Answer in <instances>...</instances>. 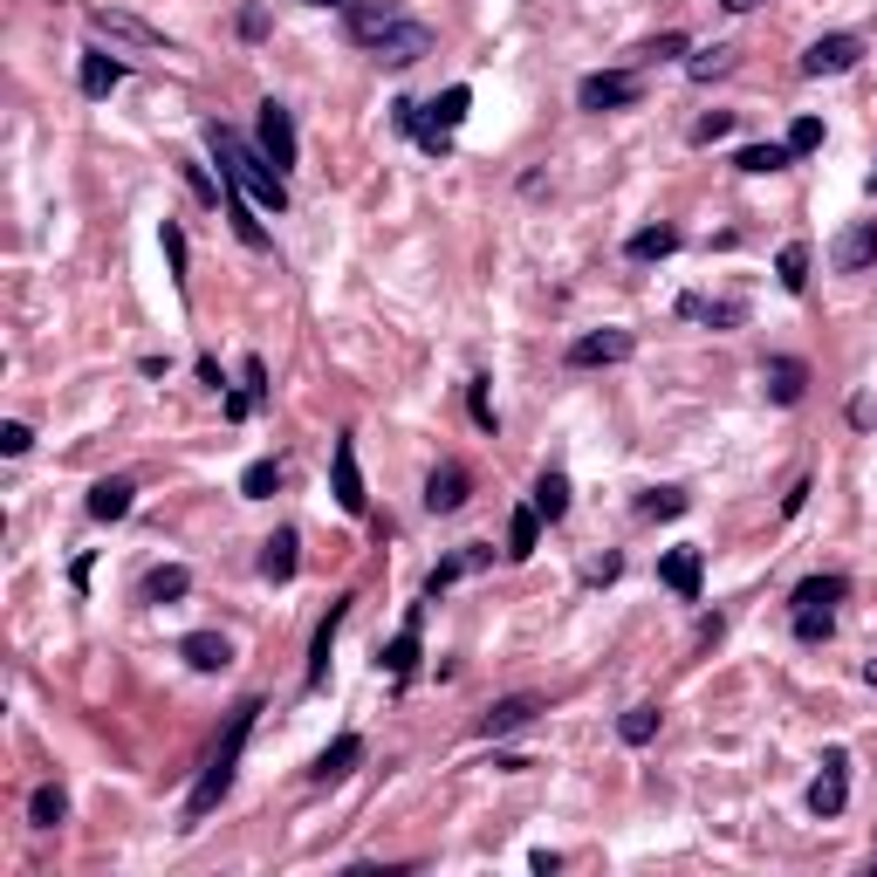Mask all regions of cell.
Returning <instances> with one entry per match:
<instances>
[{
	"mask_svg": "<svg viewBox=\"0 0 877 877\" xmlns=\"http://www.w3.org/2000/svg\"><path fill=\"white\" fill-rule=\"evenodd\" d=\"M206 144H213V158H220L226 185H241L261 213H289V179L268 165V151H261V144H241L226 124H206Z\"/></svg>",
	"mask_w": 877,
	"mask_h": 877,
	"instance_id": "obj_1",
	"label": "cell"
},
{
	"mask_svg": "<svg viewBox=\"0 0 877 877\" xmlns=\"http://www.w3.org/2000/svg\"><path fill=\"white\" fill-rule=\"evenodd\" d=\"M254 713H261V699H241V706H233V720H226V734H220V747H213V762L199 768V782H192V795H185V823L213 816V809H220V795L233 788V768H241L248 734H254Z\"/></svg>",
	"mask_w": 877,
	"mask_h": 877,
	"instance_id": "obj_2",
	"label": "cell"
},
{
	"mask_svg": "<svg viewBox=\"0 0 877 877\" xmlns=\"http://www.w3.org/2000/svg\"><path fill=\"white\" fill-rule=\"evenodd\" d=\"M637 97H645V83H637L631 69H596V75H583V83H576V103L583 110H631Z\"/></svg>",
	"mask_w": 877,
	"mask_h": 877,
	"instance_id": "obj_3",
	"label": "cell"
},
{
	"mask_svg": "<svg viewBox=\"0 0 877 877\" xmlns=\"http://www.w3.org/2000/svg\"><path fill=\"white\" fill-rule=\"evenodd\" d=\"M254 138H261V151H268V165L289 179V165H295V117H289V103H261V117H254Z\"/></svg>",
	"mask_w": 877,
	"mask_h": 877,
	"instance_id": "obj_4",
	"label": "cell"
},
{
	"mask_svg": "<svg viewBox=\"0 0 877 877\" xmlns=\"http://www.w3.org/2000/svg\"><path fill=\"white\" fill-rule=\"evenodd\" d=\"M809 809H816L823 823L850 809V754H844V747H829V754H823V775L809 782Z\"/></svg>",
	"mask_w": 877,
	"mask_h": 877,
	"instance_id": "obj_5",
	"label": "cell"
},
{
	"mask_svg": "<svg viewBox=\"0 0 877 877\" xmlns=\"http://www.w3.org/2000/svg\"><path fill=\"white\" fill-rule=\"evenodd\" d=\"M397 21H405V8H391V0H350V8H343V34L356 49H377Z\"/></svg>",
	"mask_w": 877,
	"mask_h": 877,
	"instance_id": "obj_6",
	"label": "cell"
},
{
	"mask_svg": "<svg viewBox=\"0 0 877 877\" xmlns=\"http://www.w3.org/2000/svg\"><path fill=\"white\" fill-rule=\"evenodd\" d=\"M90 28H97V34H110V42H131V49H165V56H172V34H165V28H151V21H138V14H124V8H90Z\"/></svg>",
	"mask_w": 877,
	"mask_h": 877,
	"instance_id": "obj_7",
	"label": "cell"
},
{
	"mask_svg": "<svg viewBox=\"0 0 877 877\" xmlns=\"http://www.w3.org/2000/svg\"><path fill=\"white\" fill-rule=\"evenodd\" d=\"M330 473H336V507H343V514H364L371 494H364V466H356V438H350V432L330 446Z\"/></svg>",
	"mask_w": 877,
	"mask_h": 877,
	"instance_id": "obj_8",
	"label": "cell"
},
{
	"mask_svg": "<svg viewBox=\"0 0 877 877\" xmlns=\"http://www.w3.org/2000/svg\"><path fill=\"white\" fill-rule=\"evenodd\" d=\"M637 350V336L631 330H589V336H576L569 343V371H596V364H624V356Z\"/></svg>",
	"mask_w": 877,
	"mask_h": 877,
	"instance_id": "obj_9",
	"label": "cell"
},
{
	"mask_svg": "<svg viewBox=\"0 0 877 877\" xmlns=\"http://www.w3.org/2000/svg\"><path fill=\"white\" fill-rule=\"evenodd\" d=\"M371 56H377V62H391V69H412V62H419V56H432V28H425V21H412V14H405V21H397V28H391V34H384V42H377V49H371Z\"/></svg>",
	"mask_w": 877,
	"mask_h": 877,
	"instance_id": "obj_10",
	"label": "cell"
},
{
	"mask_svg": "<svg viewBox=\"0 0 877 877\" xmlns=\"http://www.w3.org/2000/svg\"><path fill=\"white\" fill-rule=\"evenodd\" d=\"M857 62H864L857 34H823V42H809V56H803V75H844Z\"/></svg>",
	"mask_w": 877,
	"mask_h": 877,
	"instance_id": "obj_11",
	"label": "cell"
},
{
	"mask_svg": "<svg viewBox=\"0 0 877 877\" xmlns=\"http://www.w3.org/2000/svg\"><path fill=\"white\" fill-rule=\"evenodd\" d=\"M542 713V699L535 693H514V699H494L487 713H481V740H507V734H522L528 720Z\"/></svg>",
	"mask_w": 877,
	"mask_h": 877,
	"instance_id": "obj_12",
	"label": "cell"
},
{
	"mask_svg": "<svg viewBox=\"0 0 877 877\" xmlns=\"http://www.w3.org/2000/svg\"><path fill=\"white\" fill-rule=\"evenodd\" d=\"M762 391L775 397V405H803L809 364H803V356H768V364H762Z\"/></svg>",
	"mask_w": 877,
	"mask_h": 877,
	"instance_id": "obj_13",
	"label": "cell"
},
{
	"mask_svg": "<svg viewBox=\"0 0 877 877\" xmlns=\"http://www.w3.org/2000/svg\"><path fill=\"white\" fill-rule=\"evenodd\" d=\"M419 631H425V611H412V617H405V631H397L391 645H384V658H377V665L391 672V679H412V672H419Z\"/></svg>",
	"mask_w": 877,
	"mask_h": 877,
	"instance_id": "obj_14",
	"label": "cell"
},
{
	"mask_svg": "<svg viewBox=\"0 0 877 877\" xmlns=\"http://www.w3.org/2000/svg\"><path fill=\"white\" fill-rule=\"evenodd\" d=\"M466 487H473V481H466V466H453V460H446V466H432L425 507H432V514H453V507H466Z\"/></svg>",
	"mask_w": 877,
	"mask_h": 877,
	"instance_id": "obj_15",
	"label": "cell"
},
{
	"mask_svg": "<svg viewBox=\"0 0 877 877\" xmlns=\"http://www.w3.org/2000/svg\"><path fill=\"white\" fill-rule=\"evenodd\" d=\"M494 563V548H481V542H466L460 555H446V563H438L432 576H425V596H438V589H453L460 576H473V569H487Z\"/></svg>",
	"mask_w": 877,
	"mask_h": 877,
	"instance_id": "obj_16",
	"label": "cell"
},
{
	"mask_svg": "<svg viewBox=\"0 0 877 877\" xmlns=\"http://www.w3.org/2000/svg\"><path fill=\"white\" fill-rule=\"evenodd\" d=\"M356 762H364V740H356V734H336L323 754H315V768H309V782H343Z\"/></svg>",
	"mask_w": 877,
	"mask_h": 877,
	"instance_id": "obj_17",
	"label": "cell"
},
{
	"mask_svg": "<svg viewBox=\"0 0 877 877\" xmlns=\"http://www.w3.org/2000/svg\"><path fill=\"white\" fill-rule=\"evenodd\" d=\"M658 576H665V589H679L686 604H693V596H699V576H706V555H699V548H672L665 563H658Z\"/></svg>",
	"mask_w": 877,
	"mask_h": 877,
	"instance_id": "obj_18",
	"label": "cell"
},
{
	"mask_svg": "<svg viewBox=\"0 0 877 877\" xmlns=\"http://www.w3.org/2000/svg\"><path fill=\"white\" fill-rule=\"evenodd\" d=\"M179 658H185L192 672H226V665H233V645H226L220 631H192L185 645H179Z\"/></svg>",
	"mask_w": 877,
	"mask_h": 877,
	"instance_id": "obj_19",
	"label": "cell"
},
{
	"mask_svg": "<svg viewBox=\"0 0 877 877\" xmlns=\"http://www.w3.org/2000/svg\"><path fill=\"white\" fill-rule=\"evenodd\" d=\"M295 548H302V535H295V528L268 535V542H261V576H268V583H289V576H295V563H302Z\"/></svg>",
	"mask_w": 877,
	"mask_h": 877,
	"instance_id": "obj_20",
	"label": "cell"
},
{
	"mask_svg": "<svg viewBox=\"0 0 877 877\" xmlns=\"http://www.w3.org/2000/svg\"><path fill=\"white\" fill-rule=\"evenodd\" d=\"M343 617H350V596H336V604H330V617H323V631H315V658H309V686H323V679H330V652H336V631H343Z\"/></svg>",
	"mask_w": 877,
	"mask_h": 877,
	"instance_id": "obj_21",
	"label": "cell"
},
{
	"mask_svg": "<svg viewBox=\"0 0 877 877\" xmlns=\"http://www.w3.org/2000/svg\"><path fill=\"white\" fill-rule=\"evenodd\" d=\"M870 261H877V220L850 226L844 241H836V268H844V274H857V268H870Z\"/></svg>",
	"mask_w": 877,
	"mask_h": 877,
	"instance_id": "obj_22",
	"label": "cell"
},
{
	"mask_svg": "<svg viewBox=\"0 0 877 877\" xmlns=\"http://www.w3.org/2000/svg\"><path fill=\"white\" fill-rule=\"evenodd\" d=\"M679 315H693V323H713V330H740V323H747V302H706V295H686Z\"/></svg>",
	"mask_w": 877,
	"mask_h": 877,
	"instance_id": "obj_23",
	"label": "cell"
},
{
	"mask_svg": "<svg viewBox=\"0 0 877 877\" xmlns=\"http://www.w3.org/2000/svg\"><path fill=\"white\" fill-rule=\"evenodd\" d=\"M261 397H268V371H261V356H248V364H241V391L226 397V419L241 425V419H248V412L261 405Z\"/></svg>",
	"mask_w": 877,
	"mask_h": 877,
	"instance_id": "obj_24",
	"label": "cell"
},
{
	"mask_svg": "<svg viewBox=\"0 0 877 877\" xmlns=\"http://www.w3.org/2000/svg\"><path fill=\"white\" fill-rule=\"evenodd\" d=\"M185 589H192V569H185V563H158V569L144 576V604H179Z\"/></svg>",
	"mask_w": 877,
	"mask_h": 877,
	"instance_id": "obj_25",
	"label": "cell"
},
{
	"mask_svg": "<svg viewBox=\"0 0 877 877\" xmlns=\"http://www.w3.org/2000/svg\"><path fill=\"white\" fill-rule=\"evenodd\" d=\"M535 542H542V514H535V501H528V507L507 514V555H514V563H528Z\"/></svg>",
	"mask_w": 877,
	"mask_h": 877,
	"instance_id": "obj_26",
	"label": "cell"
},
{
	"mask_svg": "<svg viewBox=\"0 0 877 877\" xmlns=\"http://www.w3.org/2000/svg\"><path fill=\"white\" fill-rule=\"evenodd\" d=\"M226 220H233V233H241V248H268V226L254 220V199L241 185H226Z\"/></svg>",
	"mask_w": 877,
	"mask_h": 877,
	"instance_id": "obj_27",
	"label": "cell"
},
{
	"mask_svg": "<svg viewBox=\"0 0 877 877\" xmlns=\"http://www.w3.org/2000/svg\"><path fill=\"white\" fill-rule=\"evenodd\" d=\"M131 481H97L90 487V514H97V522H124V514H131Z\"/></svg>",
	"mask_w": 877,
	"mask_h": 877,
	"instance_id": "obj_28",
	"label": "cell"
},
{
	"mask_svg": "<svg viewBox=\"0 0 877 877\" xmlns=\"http://www.w3.org/2000/svg\"><path fill=\"white\" fill-rule=\"evenodd\" d=\"M535 514H542V522H563V514H569V473H542V481H535Z\"/></svg>",
	"mask_w": 877,
	"mask_h": 877,
	"instance_id": "obj_29",
	"label": "cell"
},
{
	"mask_svg": "<svg viewBox=\"0 0 877 877\" xmlns=\"http://www.w3.org/2000/svg\"><path fill=\"white\" fill-rule=\"evenodd\" d=\"M631 261H665V254H679V226H645V233H631Z\"/></svg>",
	"mask_w": 877,
	"mask_h": 877,
	"instance_id": "obj_30",
	"label": "cell"
},
{
	"mask_svg": "<svg viewBox=\"0 0 877 877\" xmlns=\"http://www.w3.org/2000/svg\"><path fill=\"white\" fill-rule=\"evenodd\" d=\"M117 83H124V62H117V56H83V97H110Z\"/></svg>",
	"mask_w": 877,
	"mask_h": 877,
	"instance_id": "obj_31",
	"label": "cell"
},
{
	"mask_svg": "<svg viewBox=\"0 0 877 877\" xmlns=\"http://www.w3.org/2000/svg\"><path fill=\"white\" fill-rule=\"evenodd\" d=\"M850 583L844 576H809L803 589H795V611H829V604H844Z\"/></svg>",
	"mask_w": 877,
	"mask_h": 877,
	"instance_id": "obj_32",
	"label": "cell"
},
{
	"mask_svg": "<svg viewBox=\"0 0 877 877\" xmlns=\"http://www.w3.org/2000/svg\"><path fill=\"white\" fill-rule=\"evenodd\" d=\"M62 816H69V795H62L56 782H42V788L28 795V823H34V829H56Z\"/></svg>",
	"mask_w": 877,
	"mask_h": 877,
	"instance_id": "obj_33",
	"label": "cell"
},
{
	"mask_svg": "<svg viewBox=\"0 0 877 877\" xmlns=\"http://www.w3.org/2000/svg\"><path fill=\"white\" fill-rule=\"evenodd\" d=\"M775 274H782V289H788V295H803V289H809V248H803V241H788V248L775 254Z\"/></svg>",
	"mask_w": 877,
	"mask_h": 877,
	"instance_id": "obj_34",
	"label": "cell"
},
{
	"mask_svg": "<svg viewBox=\"0 0 877 877\" xmlns=\"http://www.w3.org/2000/svg\"><path fill=\"white\" fill-rule=\"evenodd\" d=\"M466 110H473V90H466V83H453L446 97H438V103L425 110V124H438V131H453V124H460V117H466Z\"/></svg>",
	"mask_w": 877,
	"mask_h": 877,
	"instance_id": "obj_35",
	"label": "cell"
},
{
	"mask_svg": "<svg viewBox=\"0 0 877 877\" xmlns=\"http://www.w3.org/2000/svg\"><path fill=\"white\" fill-rule=\"evenodd\" d=\"M788 158H795L788 144H747V151L734 158V165H740V172H754V179H762V172H782V165H788Z\"/></svg>",
	"mask_w": 877,
	"mask_h": 877,
	"instance_id": "obj_36",
	"label": "cell"
},
{
	"mask_svg": "<svg viewBox=\"0 0 877 877\" xmlns=\"http://www.w3.org/2000/svg\"><path fill=\"white\" fill-rule=\"evenodd\" d=\"M617 734H624V747H645L658 734V706H631L624 720H617Z\"/></svg>",
	"mask_w": 877,
	"mask_h": 877,
	"instance_id": "obj_37",
	"label": "cell"
},
{
	"mask_svg": "<svg viewBox=\"0 0 877 877\" xmlns=\"http://www.w3.org/2000/svg\"><path fill=\"white\" fill-rule=\"evenodd\" d=\"M274 487H282V466H274V460H254V466L241 473V494H248V501H268Z\"/></svg>",
	"mask_w": 877,
	"mask_h": 877,
	"instance_id": "obj_38",
	"label": "cell"
},
{
	"mask_svg": "<svg viewBox=\"0 0 877 877\" xmlns=\"http://www.w3.org/2000/svg\"><path fill=\"white\" fill-rule=\"evenodd\" d=\"M637 507H645L652 514V522H672V514H686L693 501H686V487H652L645 501H637Z\"/></svg>",
	"mask_w": 877,
	"mask_h": 877,
	"instance_id": "obj_39",
	"label": "cell"
},
{
	"mask_svg": "<svg viewBox=\"0 0 877 877\" xmlns=\"http://www.w3.org/2000/svg\"><path fill=\"white\" fill-rule=\"evenodd\" d=\"M686 69H693V83H713V75H727V69H734V49H720V42H713V49H699Z\"/></svg>",
	"mask_w": 877,
	"mask_h": 877,
	"instance_id": "obj_40",
	"label": "cell"
},
{
	"mask_svg": "<svg viewBox=\"0 0 877 877\" xmlns=\"http://www.w3.org/2000/svg\"><path fill=\"white\" fill-rule=\"evenodd\" d=\"M795 158H803V151H816L823 144V117H795V124H788V138H782Z\"/></svg>",
	"mask_w": 877,
	"mask_h": 877,
	"instance_id": "obj_41",
	"label": "cell"
},
{
	"mask_svg": "<svg viewBox=\"0 0 877 877\" xmlns=\"http://www.w3.org/2000/svg\"><path fill=\"white\" fill-rule=\"evenodd\" d=\"M158 241H165V261H172V282L185 289V233H179V220H165V226H158Z\"/></svg>",
	"mask_w": 877,
	"mask_h": 877,
	"instance_id": "obj_42",
	"label": "cell"
},
{
	"mask_svg": "<svg viewBox=\"0 0 877 877\" xmlns=\"http://www.w3.org/2000/svg\"><path fill=\"white\" fill-rule=\"evenodd\" d=\"M734 131V110H713V117H699V124H693V144H720Z\"/></svg>",
	"mask_w": 877,
	"mask_h": 877,
	"instance_id": "obj_43",
	"label": "cell"
},
{
	"mask_svg": "<svg viewBox=\"0 0 877 877\" xmlns=\"http://www.w3.org/2000/svg\"><path fill=\"white\" fill-rule=\"evenodd\" d=\"M795 637H803V645H823V637H829V611H795Z\"/></svg>",
	"mask_w": 877,
	"mask_h": 877,
	"instance_id": "obj_44",
	"label": "cell"
},
{
	"mask_svg": "<svg viewBox=\"0 0 877 877\" xmlns=\"http://www.w3.org/2000/svg\"><path fill=\"white\" fill-rule=\"evenodd\" d=\"M28 446H34V432H28L21 419H8V425H0V453H8V460H21Z\"/></svg>",
	"mask_w": 877,
	"mask_h": 877,
	"instance_id": "obj_45",
	"label": "cell"
},
{
	"mask_svg": "<svg viewBox=\"0 0 877 877\" xmlns=\"http://www.w3.org/2000/svg\"><path fill=\"white\" fill-rule=\"evenodd\" d=\"M637 56H652V62H665V56H686V34H658V42H645Z\"/></svg>",
	"mask_w": 877,
	"mask_h": 877,
	"instance_id": "obj_46",
	"label": "cell"
},
{
	"mask_svg": "<svg viewBox=\"0 0 877 877\" xmlns=\"http://www.w3.org/2000/svg\"><path fill=\"white\" fill-rule=\"evenodd\" d=\"M473 419H481L487 432H501V412H494V397H487V384H473Z\"/></svg>",
	"mask_w": 877,
	"mask_h": 877,
	"instance_id": "obj_47",
	"label": "cell"
},
{
	"mask_svg": "<svg viewBox=\"0 0 877 877\" xmlns=\"http://www.w3.org/2000/svg\"><path fill=\"white\" fill-rule=\"evenodd\" d=\"M185 179H192V192H199V199H206V206H220V185H213L206 172H199V165H185Z\"/></svg>",
	"mask_w": 877,
	"mask_h": 877,
	"instance_id": "obj_48",
	"label": "cell"
},
{
	"mask_svg": "<svg viewBox=\"0 0 877 877\" xmlns=\"http://www.w3.org/2000/svg\"><path fill=\"white\" fill-rule=\"evenodd\" d=\"M720 8H727V14H747V8H762V0H720Z\"/></svg>",
	"mask_w": 877,
	"mask_h": 877,
	"instance_id": "obj_49",
	"label": "cell"
},
{
	"mask_svg": "<svg viewBox=\"0 0 877 877\" xmlns=\"http://www.w3.org/2000/svg\"><path fill=\"white\" fill-rule=\"evenodd\" d=\"M309 8H350V0H309Z\"/></svg>",
	"mask_w": 877,
	"mask_h": 877,
	"instance_id": "obj_50",
	"label": "cell"
},
{
	"mask_svg": "<svg viewBox=\"0 0 877 877\" xmlns=\"http://www.w3.org/2000/svg\"><path fill=\"white\" fill-rule=\"evenodd\" d=\"M864 679H870V686H877V658H870V665H864Z\"/></svg>",
	"mask_w": 877,
	"mask_h": 877,
	"instance_id": "obj_51",
	"label": "cell"
},
{
	"mask_svg": "<svg viewBox=\"0 0 877 877\" xmlns=\"http://www.w3.org/2000/svg\"><path fill=\"white\" fill-rule=\"evenodd\" d=\"M870 192H877V179H870Z\"/></svg>",
	"mask_w": 877,
	"mask_h": 877,
	"instance_id": "obj_52",
	"label": "cell"
}]
</instances>
